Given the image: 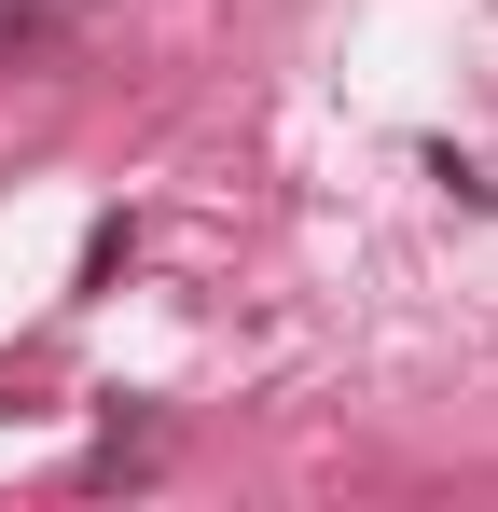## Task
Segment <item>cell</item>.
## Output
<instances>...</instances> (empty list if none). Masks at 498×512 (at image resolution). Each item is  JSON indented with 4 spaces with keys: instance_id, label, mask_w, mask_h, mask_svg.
<instances>
[{
    "instance_id": "cell-1",
    "label": "cell",
    "mask_w": 498,
    "mask_h": 512,
    "mask_svg": "<svg viewBox=\"0 0 498 512\" xmlns=\"http://www.w3.org/2000/svg\"><path fill=\"white\" fill-rule=\"evenodd\" d=\"M166 443L153 429H97V457H83V485H139V471H153Z\"/></svg>"
},
{
    "instance_id": "cell-2",
    "label": "cell",
    "mask_w": 498,
    "mask_h": 512,
    "mask_svg": "<svg viewBox=\"0 0 498 512\" xmlns=\"http://www.w3.org/2000/svg\"><path fill=\"white\" fill-rule=\"evenodd\" d=\"M42 42V0H0V56H28Z\"/></svg>"
}]
</instances>
